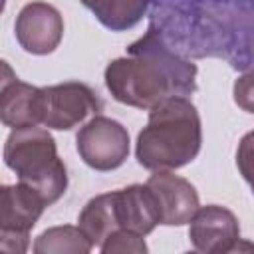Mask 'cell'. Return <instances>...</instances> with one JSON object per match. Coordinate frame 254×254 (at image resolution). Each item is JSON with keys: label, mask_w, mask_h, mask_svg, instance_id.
<instances>
[{"label": "cell", "mask_w": 254, "mask_h": 254, "mask_svg": "<svg viewBox=\"0 0 254 254\" xmlns=\"http://www.w3.org/2000/svg\"><path fill=\"white\" fill-rule=\"evenodd\" d=\"M149 28L175 54L224 58L234 69L252 65V0H153Z\"/></svg>", "instance_id": "obj_1"}, {"label": "cell", "mask_w": 254, "mask_h": 254, "mask_svg": "<svg viewBox=\"0 0 254 254\" xmlns=\"http://www.w3.org/2000/svg\"><path fill=\"white\" fill-rule=\"evenodd\" d=\"M196 64L167 48L153 28L105 67V87L115 101L151 109L167 97H189L196 91Z\"/></svg>", "instance_id": "obj_2"}, {"label": "cell", "mask_w": 254, "mask_h": 254, "mask_svg": "<svg viewBox=\"0 0 254 254\" xmlns=\"http://www.w3.org/2000/svg\"><path fill=\"white\" fill-rule=\"evenodd\" d=\"M202 125L189 97H167L149 109L147 125L135 143L137 163L149 171H175L196 159Z\"/></svg>", "instance_id": "obj_3"}, {"label": "cell", "mask_w": 254, "mask_h": 254, "mask_svg": "<svg viewBox=\"0 0 254 254\" xmlns=\"http://www.w3.org/2000/svg\"><path fill=\"white\" fill-rule=\"evenodd\" d=\"M2 159L6 167L16 173L18 183L34 189L46 206H52L64 196L67 189V169L46 127L12 129L6 137Z\"/></svg>", "instance_id": "obj_4"}, {"label": "cell", "mask_w": 254, "mask_h": 254, "mask_svg": "<svg viewBox=\"0 0 254 254\" xmlns=\"http://www.w3.org/2000/svg\"><path fill=\"white\" fill-rule=\"evenodd\" d=\"M46 202L24 183L0 185V252L24 254Z\"/></svg>", "instance_id": "obj_5"}, {"label": "cell", "mask_w": 254, "mask_h": 254, "mask_svg": "<svg viewBox=\"0 0 254 254\" xmlns=\"http://www.w3.org/2000/svg\"><path fill=\"white\" fill-rule=\"evenodd\" d=\"M75 149L79 159L93 171H115L129 157V131L119 121L97 113L77 131Z\"/></svg>", "instance_id": "obj_6"}, {"label": "cell", "mask_w": 254, "mask_h": 254, "mask_svg": "<svg viewBox=\"0 0 254 254\" xmlns=\"http://www.w3.org/2000/svg\"><path fill=\"white\" fill-rule=\"evenodd\" d=\"M103 109L99 95L81 81L42 87V127L69 131Z\"/></svg>", "instance_id": "obj_7"}, {"label": "cell", "mask_w": 254, "mask_h": 254, "mask_svg": "<svg viewBox=\"0 0 254 254\" xmlns=\"http://www.w3.org/2000/svg\"><path fill=\"white\" fill-rule=\"evenodd\" d=\"M14 34L24 52L32 56H48L56 52L64 38V18L56 6L34 0L18 12Z\"/></svg>", "instance_id": "obj_8"}, {"label": "cell", "mask_w": 254, "mask_h": 254, "mask_svg": "<svg viewBox=\"0 0 254 254\" xmlns=\"http://www.w3.org/2000/svg\"><path fill=\"white\" fill-rule=\"evenodd\" d=\"M189 224V238L194 250L202 254H228L238 250L240 224L236 214L226 206H198Z\"/></svg>", "instance_id": "obj_9"}, {"label": "cell", "mask_w": 254, "mask_h": 254, "mask_svg": "<svg viewBox=\"0 0 254 254\" xmlns=\"http://www.w3.org/2000/svg\"><path fill=\"white\" fill-rule=\"evenodd\" d=\"M159 208V224L163 226H183L189 224L198 202V192L190 181L173 171H153L145 183Z\"/></svg>", "instance_id": "obj_10"}, {"label": "cell", "mask_w": 254, "mask_h": 254, "mask_svg": "<svg viewBox=\"0 0 254 254\" xmlns=\"http://www.w3.org/2000/svg\"><path fill=\"white\" fill-rule=\"evenodd\" d=\"M113 208L117 226L147 236L159 224V208L147 185H129L113 190Z\"/></svg>", "instance_id": "obj_11"}, {"label": "cell", "mask_w": 254, "mask_h": 254, "mask_svg": "<svg viewBox=\"0 0 254 254\" xmlns=\"http://www.w3.org/2000/svg\"><path fill=\"white\" fill-rule=\"evenodd\" d=\"M0 123L10 129L42 125V87L10 81L0 91Z\"/></svg>", "instance_id": "obj_12"}, {"label": "cell", "mask_w": 254, "mask_h": 254, "mask_svg": "<svg viewBox=\"0 0 254 254\" xmlns=\"http://www.w3.org/2000/svg\"><path fill=\"white\" fill-rule=\"evenodd\" d=\"M95 20L111 30V32H125L135 28L143 16L149 12L153 0H79Z\"/></svg>", "instance_id": "obj_13"}, {"label": "cell", "mask_w": 254, "mask_h": 254, "mask_svg": "<svg viewBox=\"0 0 254 254\" xmlns=\"http://www.w3.org/2000/svg\"><path fill=\"white\" fill-rule=\"evenodd\" d=\"M77 226L93 248H99L111 232L119 230L113 208V192H103L87 200L77 216Z\"/></svg>", "instance_id": "obj_14"}, {"label": "cell", "mask_w": 254, "mask_h": 254, "mask_svg": "<svg viewBox=\"0 0 254 254\" xmlns=\"http://www.w3.org/2000/svg\"><path fill=\"white\" fill-rule=\"evenodd\" d=\"M32 250L36 254H87L93 250V246L83 236L79 226L64 224L44 230L34 240Z\"/></svg>", "instance_id": "obj_15"}, {"label": "cell", "mask_w": 254, "mask_h": 254, "mask_svg": "<svg viewBox=\"0 0 254 254\" xmlns=\"http://www.w3.org/2000/svg\"><path fill=\"white\" fill-rule=\"evenodd\" d=\"M99 250L103 254H115V252H133V254H145L147 252V244H145V238L141 234H135V232H129V230H115L111 232L99 246Z\"/></svg>", "instance_id": "obj_16"}, {"label": "cell", "mask_w": 254, "mask_h": 254, "mask_svg": "<svg viewBox=\"0 0 254 254\" xmlns=\"http://www.w3.org/2000/svg\"><path fill=\"white\" fill-rule=\"evenodd\" d=\"M14 79H18V77H16V71L12 69V65H10L6 60H0V91H2L10 81H14Z\"/></svg>", "instance_id": "obj_17"}, {"label": "cell", "mask_w": 254, "mask_h": 254, "mask_svg": "<svg viewBox=\"0 0 254 254\" xmlns=\"http://www.w3.org/2000/svg\"><path fill=\"white\" fill-rule=\"evenodd\" d=\"M189 2H232V0H189Z\"/></svg>", "instance_id": "obj_18"}, {"label": "cell", "mask_w": 254, "mask_h": 254, "mask_svg": "<svg viewBox=\"0 0 254 254\" xmlns=\"http://www.w3.org/2000/svg\"><path fill=\"white\" fill-rule=\"evenodd\" d=\"M4 8H6V0H0V14L4 12Z\"/></svg>", "instance_id": "obj_19"}]
</instances>
